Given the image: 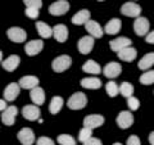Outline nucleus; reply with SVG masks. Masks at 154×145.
<instances>
[{"instance_id":"nucleus-1","label":"nucleus","mask_w":154,"mask_h":145,"mask_svg":"<svg viewBox=\"0 0 154 145\" xmlns=\"http://www.w3.org/2000/svg\"><path fill=\"white\" fill-rule=\"evenodd\" d=\"M86 104H88V98H86V95L84 93H75L67 101L68 108L73 110L82 109L86 107Z\"/></svg>"},{"instance_id":"nucleus-2","label":"nucleus","mask_w":154,"mask_h":145,"mask_svg":"<svg viewBox=\"0 0 154 145\" xmlns=\"http://www.w3.org/2000/svg\"><path fill=\"white\" fill-rule=\"evenodd\" d=\"M72 64V59L69 55H59L51 63V68L54 72H64L66 69H68Z\"/></svg>"},{"instance_id":"nucleus-3","label":"nucleus","mask_w":154,"mask_h":145,"mask_svg":"<svg viewBox=\"0 0 154 145\" xmlns=\"http://www.w3.org/2000/svg\"><path fill=\"white\" fill-rule=\"evenodd\" d=\"M69 11V3L67 0H58L49 7V13L51 16H63Z\"/></svg>"},{"instance_id":"nucleus-4","label":"nucleus","mask_w":154,"mask_h":145,"mask_svg":"<svg viewBox=\"0 0 154 145\" xmlns=\"http://www.w3.org/2000/svg\"><path fill=\"white\" fill-rule=\"evenodd\" d=\"M7 36H8V39H9L11 41L19 44V42L26 41L27 33H26V31L23 30V28H21V27H12V28H9V30L7 31Z\"/></svg>"},{"instance_id":"nucleus-5","label":"nucleus","mask_w":154,"mask_h":145,"mask_svg":"<svg viewBox=\"0 0 154 145\" xmlns=\"http://www.w3.org/2000/svg\"><path fill=\"white\" fill-rule=\"evenodd\" d=\"M121 13L123 16H127V17L139 18V16H140V13H141V7L136 3H132V2L125 3L121 7Z\"/></svg>"},{"instance_id":"nucleus-6","label":"nucleus","mask_w":154,"mask_h":145,"mask_svg":"<svg viewBox=\"0 0 154 145\" xmlns=\"http://www.w3.org/2000/svg\"><path fill=\"white\" fill-rule=\"evenodd\" d=\"M18 114V109L14 105L8 107L4 112H2V122L5 125V126H12L16 122V117Z\"/></svg>"},{"instance_id":"nucleus-7","label":"nucleus","mask_w":154,"mask_h":145,"mask_svg":"<svg viewBox=\"0 0 154 145\" xmlns=\"http://www.w3.org/2000/svg\"><path fill=\"white\" fill-rule=\"evenodd\" d=\"M149 21L145 17H139L134 22V31L137 36H145L149 31Z\"/></svg>"},{"instance_id":"nucleus-8","label":"nucleus","mask_w":154,"mask_h":145,"mask_svg":"<svg viewBox=\"0 0 154 145\" xmlns=\"http://www.w3.org/2000/svg\"><path fill=\"white\" fill-rule=\"evenodd\" d=\"M132 123H134V116L131 112H128V110H122V112L118 114L117 125H118L119 128L126 130L128 127H131Z\"/></svg>"},{"instance_id":"nucleus-9","label":"nucleus","mask_w":154,"mask_h":145,"mask_svg":"<svg viewBox=\"0 0 154 145\" xmlns=\"http://www.w3.org/2000/svg\"><path fill=\"white\" fill-rule=\"evenodd\" d=\"M94 48V37L93 36H84L77 42V49L81 54H89Z\"/></svg>"},{"instance_id":"nucleus-10","label":"nucleus","mask_w":154,"mask_h":145,"mask_svg":"<svg viewBox=\"0 0 154 145\" xmlns=\"http://www.w3.org/2000/svg\"><path fill=\"white\" fill-rule=\"evenodd\" d=\"M104 123V117L100 114H90L84 118V127H89L91 130L98 128Z\"/></svg>"},{"instance_id":"nucleus-11","label":"nucleus","mask_w":154,"mask_h":145,"mask_svg":"<svg viewBox=\"0 0 154 145\" xmlns=\"http://www.w3.org/2000/svg\"><path fill=\"white\" fill-rule=\"evenodd\" d=\"M18 140L22 145H32L35 143V134L30 127H25L17 134Z\"/></svg>"},{"instance_id":"nucleus-12","label":"nucleus","mask_w":154,"mask_h":145,"mask_svg":"<svg viewBox=\"0 0 154 145\" xmlns=\"http://www.w3.org/2000/svg\"><path fill=\"white\" fill-rule=\"evenodd\" d=\"M121 72H122V67L117 62H110L103 69L104 76L108 77V79H116V77H118L121 75Z\"/></svg>"},{"instance_id":"nucleus-13","label":"nucleus","mask_w":154,"mask_h":145,"mask_svg":"<svg viewBox=\"0 0 154 145\" xmlns=\"http://www.w3.org/2000/svg\"><path fill=\"white\" fill-rule=\"evenodd\" d=\"M131 40L127 37H117V39H114V40L112 41H109V46H110V49H112L113 51L116 53H119L121 50L123 49H126V48H128L130 45H131Z\"/></svg>"},{"instance_id":"nucleus-14","label":"nucleus","mask_w":154,"mask_h":145,"mask_svg":"<svg viewBox=\"0 0 154 145\" xmlns=\"http://www.w3.org/2000/svg\"><path fill=\"white\" fill-rule=\"evenodd\" d=\"M22 114L28 121H36V119H40L41 112L38 105H26L22 109Z\"/></svg>"},{"instance_id":"nucleus-15","label":"nucleus","mask_w":154,"mask_h":145,"mask_svg":"<svg viewBox=\"0 0 154 145\" xmlns=\"http://www.w3.org/2000/svg\"><path fill=\"white\" fill-rule=\"evenodd\" d=\"M19 91H21V86L19 84H16V82H12V84H9L5 90H4V99L7 101H13L16 100V98L19 95Z\"/></svg>"},{"instance_id":"nucleus-16","label":"nucleus","mask_w":154,"mask_h":145,"mask_svg":"<svg viewBox=\"0 0 154 145\" xmlns=\"http://www.w3.org/2000/svg\"><path fill=\"white\" fill-rule=\"evenodd\" d=\"M42 48H44V42L41 40H31L26 44L25 51H26L27 55L33 57V55H37L38 53L42 50Z\"/></svg>"},{"instance_id":"nucleus-17","label":"nucleus","mask_w":154,"mask_h":145,"mask_svg":"<svg viewBox=\"0 0 154 145\" xmlns=\"http://www.w3.org/2000/svg\"><path fill=\"white\" fill-rule=\"evenodd\" d=\"M85 28H86V31L90 33V36H93L94 39H100L103 36V33H104L102 26H100L98 22L91 21V19L85 25Z\"/></svg>"},{"instance_id":"nucleus-18","label":"nucleus","mask_w":154,"mask_h":145,"mask_svg":"<svg viewBox=\"0 0 154 145\" xmlns=\"http://www.w3.org/2000/svg\"><path fill=\"white\" fill-rule=\"evenodd\" d=\"M21 63V58L18 55H9L5 60H2L3 68L8 72H13L17 69V67Z\"/></svg>"},{"instance_id":"nucleus-19","label":"nucleus","mask_w":154,"mask_h":145,"mask_svg":"<svg viewBox=\"0 0 154 145\" xmlns=\"http://www.w3.org/2000/svg\"><path fill=\"white\" fill-rule=\"evenodd\" d=\"M53 36L58 42H64L68 39V28L64 25H57L53 27Z\"/></svg>"},{"instance_id":"nucleus-20","label":"nucleus","mask_w":154,"mask_h":145,"mask_svg":"<svg viewBox=\"0 0 154 145\" xmlns=\"http://www.w3.org/2000/svg\"><path fill=\"white\" fill-rule=\"evenodd\" d=\"M18 84L22 89L32 90V89H35L38 86V79L36 76H25L18 81Z\"/></svg>"},{"instance_id":"nucleus-21","label":"nucleus","mask_w":154,"mask_h":145,"mask_svg":"<svg viewBox=\"0 0 154 145\" xmlns=\"http://www.w3.org/2000/svg\"><path fill=\"white\" fill-rule=\"evenodd\" d=\"M90 21V12L88 9H82V11L77 12L73 17H72V23L77 26H81V25H86Z\"/></svg>"},{"instance_id":"nucleus-22","label":"nucleus","mask_w":154,"mask_h":145,"mask_svg":"<svg viewBox=\"0 0 154 145\" xmlns=\"http://www.w3.org/2000/svg\"><path fill=\"white\" fill-rule=\"evenodd\" d=\"M121 27H122L121 19L113 18V19H110V21L107 23V25H105L104 32H107L108 35H116V33H118V32H119Z\"/></svg>"},{"instance_id":"nucleus-23","label":"nucleus","mask_w":154,"mask_h":145,"mask_svg":"<svg viewBox=\"0 0 154 145\" xmlns=\"http://www.w3.org/2000/svg\"><path fill=\"white\" fill-rule=\"evenodd\" d=\"M117 54H118L119 59L123 60V62H132V60L136 59L137 51H136L135 48L128 46V48H126V49H123V50H121L119 53H117Z\"/></svg>"},{"instance_id":"nucleus-24","label":"nucleus","mask_w":154,"mask_h":145,"mask_svg":"<svg viewBox=\"0 0 154 145\" xmlns=\"http://www.w3.org/2000/svg\"><path fill=\"white\" fill-rule=\"evenodd\" d=\"M81 86L85 89H90V90H96L99 88H102V81L96 77H86V79L81 80Z\"/></svg>"},{"instance_id":"nucleus-25","label":"nucleus","mask_w":154,"mask_h":145,"mask_svg":"<svg viewBox=\"0 0 154 145\" xmlns=\"http://www.w3.org/2000/svg\"><path fill=\"white\" fill-rule=\"evenodd\" d=\"M30 96H31V100L33 101V104L35 105H41V104H44V101H45L44 90H42L41 88H38V86L31 90Z\"/></svg>"},{"instance_id":"nucleus-26","label":"nucleus","mask_w":154,"mask_h":145,"mask_svg":"<svg viewBox=\"0 0 154 145\" xmlns=\"http://www.w3.org/2000/svg\"><path fill=\"white\" fill-rule=\"evenodd\" d=\"M82 71L86 72V73H91V75H99L102 68H100V66L96 63L95 60L90 59L88 62H85L84 66H82Z\"/></svg>"},{"instance_id":"nucleus-27","label":"nucleus","mask_w":154,"mask_h":145,"mask_svg":"<svg viewBox=\"0 0 154 145\" xmlns=\"http://www.w3.org/2000/svg\"><path fill=\"white\" fill-rule=\"evenodd\" d=\"M152 66H154V53H148L139 60V68L143 71L149 69Z\"/></svg>"},{"instance_id":"nucleus-28","label":"nucleus","mask_w":154,"mask_h":145,"mask_svg":"<svg viewBox=\"0 0 154 145\" xmlns=\"http://www.w3.org/2000/svg\"><path fill=\"white\" fill-rule=\"evenodd\" d=\"M36 28H37L38 35L41 37L48 39V37L53 36V28L49 25H46L45 22H36Z\"/></svg>"},{"instance_id":"nucleus-29","label":"nucleus","mask_w":154,"mask_h":145,"mask_svg":"<svg viewBox=\"0 0 154 145\" xmlns=\"http://www.w3.org/2000/svg\"><path fill=\"white\" fill-rule=\"evenodd\" d=\"M64 104V100L62 96H54V98L51 99L50 104H49V110L51 114H57L59 110L62 109V107H63Z\"/></svg>"},{"instance_id":"nucleus-30","label":"nucleus","mask_w":154,"mask_h":145,"mask_svg":"<svg viewBox=\"0 0 154 145\" xmlns=\"http://www.w3.org/2000/svg\"><path fill=\"white\" fill-rule=\"evenodd\" d=\"M119 93H121L122 96L128 99L130 96H132V94H134V86L130 84V82H122L121 86H119Z\"/></svg>"},{"instance_id":"nucleus-31","label":"nucleus","mask_w":154,"mask_h":145,"mask_svg":"<svg viewBox=\"0 0 154 145\" xmlns=\"http://www.w3.org/2000/svg\"><path fill=\"white\" fill-rule=\"evenodd\" d=\"M105 90H107V94L110 96V98H114V96L118 95L119 88H118V85L116 84L114 81H109L108 84L105 85Z\"/></svg>"},{"instance_id":"nucleus-32","label":"nucleus","mask_w":154,"mask_h":145,"mask_svg":"<svg viewBox=\"0 0 154 145\" xmlns=\"http://www.w3.org/2000/svg\"><path fill=\"white\" fill-rule=\"evenodd\" d=\"M140 84L143 85L154 84V71H146L145 73H143L140 76Z\"/></svg>"},{"instance_id":"nucleus-33","label":"nucleus","mask_w":154,"mask_h":145,"mask_svg":"<svg viewBox=\"0 0 154 145\" xmlns=\"http://www.w3.org/2000/svg\"><path fill=\"white\" fill-rule=\"evenodd\" d=\"M57 141L59 143L60 145H76V140L71 136V135H67V134H62L58 136Z\"/></svg>"},{"instance_id":"nucleus-34","label":"nucleus","mask_w":154,"mask_h":145,"mask_svg":"<svg viewBox=\"0 0 154 145\" xmlns=\"http://www.w3.org/2000/svg\"><path fill=\"white\" fill-rule=\"evenodd\" d=\"M90 137H93V130L89 128V127L81 128V131L79 134V140H80V141L84 144L85 141H88Z\"/></svg>"},{"instance_id":"nucleus-35","label":"nucleus","mask_w":154,"mask_h":145,"mask_svg":"<svg viewBox=\"0 0 154 145\" xmlns=\"http://www.w3.org/2000/svg\"><path fill=\"white\" fill-rule=\"evenodd\" d=\"M127 105L131 110H137L139 107H140V101H139L137 98H135V96H130L127 99Z\"/></svg>"},{"instance_id":"nucleus-36","label":"nucleus","mask_w":154,"mask_h":145,"mask_svg":"<svg viewBox=\"0 0 154 145\" xmlns=\"http://www.w3.org/2000/svg\"><path fill=\"white\" fill-rule=\"evenodd\" d=\"M26 8H36V9H40L42 7V2L41 0H23Z\"/></svg>"},{"instance_id":"nucleus-37","label":"nucleus","mask_w":154,"mask_h":145,"mask_svg":"<svg viewBox=\"0 0 154 145\" xmlns=\"http://www.w3.org/2000/svg\"><path fill=\"white\" fill-rule=\"evenodd\" d=\"M25 13H26V16L31 19H36L38 17V9H36V8H26Z\"/></svg>"},{"instance_id":"nucleus-38","label":"nucleus","mask_w":154,"mask_h":145,"mask_svg":"<svg viewBox=\"0 0 154 145\" xmlns=\"http://www.w3.org/2000/svg\"><path fill=\"white\" fill-rule=\"evenodd\" d=\"M36 145H54V141H53L50 137L42 136V137H40V139H37Z\"/></svg>"},{"instance_id":"nucleus-39","label":"nucleus","mask_w":154,"mask_h":145,"mask_svg":"<svg viewBox=\"0 0 154 145\" xmlns=\"http://www.w3.org/2000/svg\"><path fill=\"white\" fill-rule=\"evenodd\" d=\"M126 145H141V143H140V139H139L136 135H131V136L127 139Z\"/></svg>"},{"instance_id":"nucleus-40","label":"nucleus","mask_w":154,"mask_h":145,"mask_svg":"<svg viewBox=\"0 0 154 145\" xmlns=\"http://www.w3.org/2000/svg\"><path fill=\"white\" fill-rule=\"evenodd\" d=\"M84 145H102V141L96 137H90L88 141H85Z\"/></svg>"},{"instance_id":"nucleus-41","label":"nucleus","mask_w":154,"mask_h":145,"mask_svg":"<svg viewBox=\"0 0 154 145\" xmlns=\"http://www.w3.org/2000/svg\"><path fill=\"white\" fill-rule=\"evenodd\" d=\"M145 41L148 42V44H154V31L149 32V35H146Z\"/></svg>"},{"instance_id":"nucleus-42","label":"nucleus","mask_w":154,"mask_h":145,"mask_svg":"<svg viewBox=\"0 0 154 145\" xmlns=\"http://www.w3.org/2000/svg\"><path fill=\"white\" fill-rule=\"evenodd\" d=\"M0 109H2V112L7 109V104H5V99H2L0 100Z\"/></svg>"},{"instance_id":"nucleus-43","label":"nucleus","mask_w":154,"mask_h":145,"mask_svg":"<svg viewBox=\"0 0 154 145\" xmlns=\"http://www.w3.org/2000/svg\"><path fill=\"white\" fill-rule=\"evenodd\" d=\"M149 143H150V145H154V131L149 135Z\"/></svg>"},{"instance_id":"nucleus-44","label":"nucleus","mask_w":154,"mask_h":145,"mask_svg":"<svg viewBox=\"0 0 154 145\" xmlns=\"http://www.w3.org/2000/svg\"><path fill=\"white\" fill-rule=\"evenodd\" d=\"M113 145H122V144H121V143H114Z\"/></svg>"},{"instance_id":"nucleus-45","label":"nucleus","mask_w":154,"mask_h":145,"mask_svg":"<svg viewBox=\"0 0 154 145\" xmlns=\"http://www.w3.org/2000/svg\"><path fill=\"white\" fill-rule=\"evenodd\" d=\"M98 2H104V0H98Z\"/></svg>"}]
</instances>
